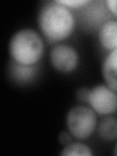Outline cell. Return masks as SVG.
Here are the masks:
<instances>
[{
	"instance_id": "13",
	"label": "cell",
	"mask_w": 117,
	"mask_h": 156,
	"mask_svg": "<svg viewBox=\"0 0 117 156\" xmlns=\"http://www.w3.org/2000/svg\"><path fill=\"white\" fill-rule=\"evenodd\" d=\"M71 134L69 133L68 131H62L58 135V141H60L61 144H63V145H67L71 144Z\"/></svg>"
},
{
	"instance_id": "2",
	"label": "cell",
	"mask_w": 117,
	"mask_h": 156,
	"mask_svg": "<svg viewBox=\"0 0 117 156\" xmlns=\"http://www.w3.org/2000/svg\"><path fill=\"white\" fill-rule=\"evenodd\" d=\"M9 54L13 62L19 65L36 66L44 54L42 37L34 29H20L10 39Z\"/></svg>"
},
{
	"instance_id": "6",
	"label": "cell",
	"mask_w": 117,
	"mask_h": 156,
	"mask_svg": "<svg viewBox=\"0 0 117 156\" xmlns=\"http://www.w3.org/2000/svg\"><path fill=\"white\" fill-rule=\"evenodd\" d=\"M101 72L105 84L117 92V49L110 51L105 57Z\"/></svg>"
},
{
	"instance_id": "14",
	"label": "cell",
	"mask_w": 117,
	"mask_h": 156,
	"mask_svg": "<svg viewBox=\"0 0 117 156\" xmlns=\"http://www.w3.org/2000/svg\"><path fill=\"white\" fill-rule=\"evenodd\" d=\"M105 5L107 9L117 17V0H106Z\"/></svg>"
},
{
	"instance_id": "3",
	"label": "cell",
	"mask_w": 117,
	"mask_h": 156,
	"mask_svg": "<svg viewBox=\"0 0 117 156\" xmlns=\"http://www.w3.org/2000/svg\"><path fill=\"white\" fill-rule=\"evenodd\" d=\"M66 129L78 140H85L94 133L97 127V114L91 107L77 105L67 111Z\"/></svg>"
},
{
	"instance_id": "1",
	"label": "cell",
	"mask_w": 117,
	"mask_h": 156,
	"mask_svg": "<svg viewBox=\"0 0 117 156\" xmlns=\"http://www.w3.org/2000/svg\"><path fill=\"white\" fill-rule=\"evenodd\" d=\"M38 26L49 42L57 43L71 35L75 27V19L69 8L53 1L41 8L38 14Z\"/></svg>"
},
{
	"instance_id": "15",
	"label": "cell",
	"mask_w": 117,
	"mask_h": 156,
	"mask_svg": "<svg viewBox=\"0 0 117 156\" xmlns=\"http://www.w3.org/2000/svg\"><path fill=\"white\" fill-rule=\"evenodd\" d=\"M113 154L114 155H117V144H115V146H114V149H113Z\"/></svg>"
},
{
	"instance_id": "5",
	"label": "cell",
	"mask_w": 117,
	"mask_h": 156,
	"mask_svg": "<svg viewBox=\"0 0 117 156\" xmlns=\"http://www.w3.org/2000/svg\"><path fill=\"white\" fill-rule=\"evenodd\" d=\"M50 62L57 71L70 73L79 63V55L73 47L66 44H58L50 52Z\"/></svg>"
},
{
	"instance_id": "8",
	"label": "cell",
	"mask_w": 117,
	"mask_h": 156,
	"mask_svg": "<svg viewBox=\"0 0 117 156\" xmlns=\"http://www.w3.org/2000/svg\"><path fill=\"white\" fill-rule=\"evenodd\" d=\"M36 66H22L13 62L10 66V75L19 84L29 83L36 76Z\"/></svg>"
},
{
	"instance_id": "10",
	"label": "cell",
	"mask_w": 117,
	"mask_h": 156,
	"mask_svg": "<svg viewBox=\"0 0 117 156\" xmlns=\"http://www.w3.org/2000/svg\"><path fill=\"white\" fill-rule=\"evenodd\" d=\"M60 155L68 156V155H83V156H91L93 152L88 145L80 143H71L65 146Z\"/></svg>"
},
{
	"instance_id": "11",
	"label": "cell",
	"mask_w": 117,
	"mask_h": 156,
	"mask_svg": "<svg viewBox=\"0 0 117 156\" xmlns=\"http://www.w3.org/2000/svg\"><path fill=\"white\" fill-rule=\"evenodd\" d=\"M58 2L67 8H82L93 3L91 0H58Z\"/></svg>"
},
{
	"instance_id": "7",
	"label": "cell",
	"mask_w": 117,
	"mask_h": 156,
	"mask_svg": "<svg viewBox=\"0 0 117 156\" xmlns=\"http://www.w3.org/2000/svg\"><path fill=\"white\" fill-rule=\"evenodd\" d=\"M99 40L106 50L117 49V21L108 20L101 24L99 30Z\"/></svg>"
},
{
	"instance_id": "12",
	"label": "cell",
	"mask_w": 117,
	"mask_h": 156,
	"mask_svg": "<svg viewBox=\"0 0 117 156\" xmlns=\"http://www.w3.org/2000/svg\"><path fill=\"white\" fill-rule=\"evenodd\" d=\"M90 95V89L86 87H80L79 89L76 91V99L80 102H88Z\"/></svg>"
},
{
	"instance_id": "9",
	"label": "cell",
	"mask_w": 117,
	"mask_h": 156,
	"mask_svg": "<svg viewBox=\"0 0 117 156\" xmlns=\"http://www.w3.org/2000/svg\"><path fill=\"white\" fill-rule=\"evenodd\" d=\"M98 135L104 140H113L117 139V119L107 116L102 118L97 127Z\"/></svg>"
},
{
	"instance_id": "4",
	"label": "cell",
	"mask_w": 117,
	"mask_h": 156,
	"mask_svg": "<svg viewBox=\"0 0 117 156\" xmlns=\"http://www.w3.org/2000/svg\"><path fill=\"white\" fill-rule=\"evenodd\" d=\"M88 104L98 114H112L117 110V92L106 84L97 85L90 89Z\"/></svg>"
}]
</instances>
